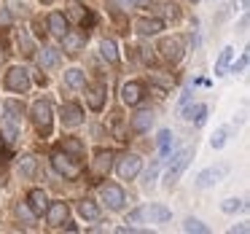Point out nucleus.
<instances>
[{
	"mask_svg": "<svg viewBox=\"0 0 250 234\" xmlns=\"http://www.w3.org/2000/svg\"><path fill=\"white\" fill-rule=\"evenodd\" d=\"M51 119H54V110L46 100H38L33 105V124L41 135H51Z\"/></svg>",
	"mask_w": 250,
	"mask_h": 234,
	"instance_id": "obj_1",
	"label": "nucleus"
},
{
	"mask_svg": "<svg viewBox=\"0 0 250 234\" xmlns=\"http://www.w3.org/2000/svg\"><path fill=\"white\" fill-rule=\"evenodd\" d=\"M110 167H113V153H108V151H97V156H94L92 167H89V178H92L94 183H100V180L108 178Z\"/></svg>",
	"mask_w": 250,
	"mask_h": 234,
	"instance_id": "obj_2",
	"label": "nucleus"
},
{
	"mask_svg": "<svg viewBox=\"0 0 250 234\" xmlns=\"http://www.w3.org/2000/svg\"><path fill=\"white\" fill-rule=\"evenodd\" d=\"M6 89H11L17 94H24L30 89V73L24 67H11L6 73Z\"/></svg>",
	"mask_w": 250,
	"mask_h": 234,
	"instance_id": "obj_3",
	"label": "nucleus"
},
{
	"mask_svg": "<svg viewBox=\"0 0 250 234\" xmlns=\"http://www.w3.org/2000/svg\"><path fill=\"white\" fill-rule=\"evenodd\" d=\"M51 164H54V170L60 175H65V178H78V175H81V164H76L65 151H57L54 156H51Z\"/></svg>",
	"mask_w": 250,
	"mask_h": 234,
	"instance_id": "obj_4",
	"label": "nucleus"
},
{
	"mask_svg": "<svg viewBox=\"0 0 250 234\" xmlns=\"http://www.w3.org/2000/svg\"><path fill=\"white\" fill-rule=\"evenodd\" d=\"M143 215H148L151 221H156V223H164V221H169V215H172V213H169L167 207H162V205L140 207V210H135V213H132V215H129V221H126V223H137Z\"/></svg>",
	"mask_w": 250,
	"mask_h": 234,
	"instance_id": "obj_5",
	"label": "nucleus"
},
{
	"mask_svg": "<svg viewBox=\"0 0 250 234\" xmlns=\"http://www.w3.org/2000/svg\"><path fill=\"white\" fill-rule=\"evenodd\" d=\"M191 153H194L191 148H183V151L172 159V164H169V170H167V186H172L175 180L183 175V170L188 167V162H191Z\"/></svg>",
	"mask_w": 250,
	"mask_h": 234,
	"instance_id": "obj_6",
	"label": "nucleus"
},
{
	"mask_svg": "<svg viewBox=\"0 0 250 234\" xmlns=\"http://www.w3.org/2000/svg\"><path fill=\"white\" fill-rule=\"evenodd\" d=\"M159 51H162L164 60L175 65V62H180V57H183V38H162Z\"/></svg>",
	"mask_w": 250,
	"mask_h": 234,
	"instance_id": "obj_7",
	"label": "nucleus"
},
{
	"mask_svg": "<svg viewBox=\"0 0 250 234\" xmlns=\"http://www.w3.org/2000/svg\"><path fill=\"white\" fill-rule=\"evenodd\" d=\"M140 167H143L140 156H137V153H126V156H121V162H119V178H121V180L137 178Z\"/></svg>",
	"mask_w": 250,
	"mask_h": 234,
	"instance_id": "obj_8",
	"label": "nucleus"
},
{
	"mask_svg": "<svg viewBox=\"0 0 250 234\" xmlns=\"http://www.w3.org/2000/svg\"><path fill=\"white\" fill-rule=\"evenodd\" d=\"M67 215H70V207L65 205V202H54V205L46 207V223L49 226H62V223L67 221Z\"/></svg>",
	"mask_w": 250,
	"mask_h": 234,
	"instance_id": "obj_9",
	"label": "nucleus"
},
{
	"mask_svg": "<svg viewBox=\"0 0 250 234\" xmlns=\"http://www.w3.org/2000/svg\"><path fill=\"white\" fill-rule=\"evenodd\" d=\"M146 97V86L137 81H129L121 86V100H124L126 105H140V100Z\"/></svg>",
	"mask_w": 250,
	"mask_h": 234,
	"instance_id": "obj_10",
	"label": "nucleus"
},
{
	"mask_svg": "<svg viewBox=\"0 0 250 234\" xmlns=\"http://www.w3.org/2000/svg\"><path fill=\"white\" fill-rule=\"evenodd\" d=\"M83 46H86V33H70L67 30L62 35V49H65V54H78Z\"/></svg>",
	"mask_w": 250,
	"mask_h": 234,
	"instance_id": "obj_11",
	"label": "nucleus"
},
{
	"mask_svg": "<svg viewBox=\"0 0 250 234\" xmlns=\"http://www.w3.org/2000/svg\"><path fill=\"white\" fill-rule=\"evenodd\" d=\"M105 94H108L105 84H92V86H86V103H89V108H92V110H103Z\"/></svg>",
	"mask_w": 250,
	"mask_h": 234,
	"instance_id": "obj_12",
	"label": "nucleus"
},
{
	"mask_svg": "<svg viewBox=\"0 0 250 234\" xmlns=\"http://www.w3.org/2000/svg\"><path fill=\"white\" fill-rule=\"evenodd\" d=\"M103 199H105V205H108L110 210H121L124 202H126V196H124V191H121L119 186H103Z\"/></svg>",
	"mask_w": 250,
	"mask_h": 234,
	"instance_id": "obj_13",
	"label": "nucleus"
},
{
	"mask_svg": "<svg viewBox=\"0 0 250 234\" xmlns=\"http://www.w3.org/2000/svg\"><path fill=\"white\" fill-rule=\"evenodd\" d=\"M81 121H83L81 105H76V103H65V105H62V124H65V127H78Z\"/></svg>",
	"mask_w": 250,
	"mask_h": 234,
	"instance_id": "obj_14",
	"label": "nucleus"
},
{
	"mask_svg": "<svg viewBox=\"0 0 250 234\" xmlns=\"http://www.w3.org/2000/svg\"><path fill=\"white\" fill-rule=\"evenodd\" d=\"M223 175H226V167H210V170H205V172H199V178H196V186H199V189H207V186L218 183Z\"/></svg>",
	"mask_w": 250,
	"mask_h": 234,
	"instance_id": "obj_15",
	"label": "nucleus"
},
{
	"mask_svg": "<svg viewBox=\"0 0 250 234\" xmlns=\"http://www.w3.org/2000/svg\"><path fill=\"white\" fill-rule=\"evenodd\" d=\"M135 30L140 35H156V33H162V30H164V22H162V19H137Z\"/></svg>",
	"mask_w": 250,
	"mask_h": 234,
	"instance_id": "obj_16",
	"label": "nucleus"
},
{
	"mask_svg": "<svg viewBox=\"0 0 250 234\" xmlns=\"http://www.w3.org/2000/svg\"><path fill=\"white\" fill-rule=\"evenodd\" d=\"M38 65L41 67H57L60 65V49H54V46H43L38 54Z\"/></svg>",
	"mask_w": 250,
	"mask_h": 234,
	"instance_id": "obj_17",
	"label": "nucleus"
},
{
	"mask_svg": "<svg viewBox=\"0 0 250 234\" xmlns=\"http://www.w3.org/2000/svg\"><path fill=\"white\" fill-rule=\"evenodd\" d=\"M49 30H51L54 35H60V38H62V35L70 30V24H67V17H65V14H60V11L49 14Z\"/></svg>",
	"mask_w": 250,
	"mask_h": 234,
	"instance_id": "obj_18",
	"label": "nucleus"
},
{
	"mask_svg": "<svg viewBox=\"0 0 250 234\" xmlns=\"http://www.w3.org/2000/svg\"><path fill=\"white\" fill-rule=\"evenodd\" d=\"M151 124H153V113H151V110H140V113L132 116V129L140 132V135L151 129Z\"/></svg>",
	"mask_w": 250,
	"mask_h": 234,
	"instance_id": "obj_19",
	"label": "nucleus"
},
{
	"mask_svg": "<svg viewBox=\"0 0 250 234\" xmlns=\"http://www.w3.org/2000/svg\"><path fill=\"white\" fill-rule=\"evenodd\" d=\"M27 202H30V210H33V213H43L46 207H49V196H46L41 189H33V191H30V194H27Z\"/></svg>",
	"mask_w": 250,
	"mask_h": 234,
	"instance_id": "obj_20",
	"label": "nucleus"
},
{
	"mask_svg": "<svg viewBox=\"0 0 250 234\" xmlns=\"http://www.w3.org/2000/svg\"><path fill=\"white\" fill-rule=\"evenodd\" d=\"M78 213H81L86 221H97V218H100V207L94 205L92 199H83L81 205H78Z\"/></svg>",
	"mask_w": 250,
	"mask_h": 234,
	"instance_id": "obj_21",
	"label": "nucleus"
},
{
	"mask_svg": "<svg viewBox=\"0 0 250 234\" xmlns=\"http://www.w3.org/2000/svg\"><path fill=\"white\" fill-rule=\"evenodd\" d=\"M65 84H67V86H73V89H78V86L86 84V76H83L78 67H70V70L65 73Z\"/></svg>",
	"mask_w": 250,
	"mask_h": 234,
	"instance_id": "obj_22",
	"label": "nucleus"
},
{
	"mask_svg": "<svg viewBox=\"0 0 250 234\" xmlns=\"http://www.w3.org/2000/svg\"><path fill=\"white\" fill-rule=\"evenodd\" d=\"M231 57H234V49H231V46H226V49L221 51V57H218V62H215V76H223V73H226Z\"/></svg>",
	"mask_w": 250,
	"mask_h": 234,
	"instance_id": "obj_23",
	"label": "nucleus"
},
{
	"mask_svg": "<svg viewBox=\"0 0 250 234\" xmlns=\"http://www.w3.org/2000/svg\"><path fill=\"white\" fill-rule=\"evenodd\" d=\"M205 116H207V105H196V108H188L183 119L186 121H194V124H205Z\"/></svg>",
	"mask_w": 250,
	"mask_h": 234,
	"instance_id": "obj_24",
	"label": "nucleus"
},
{
	"mask_svg": "<svg viewBox=\"0 0 250 234\" xmlns=\"http://www.w3.org/2000/svg\"><path fill=\"white\" fill-rule=\"evenodd\" d=\"M35 170H38V162H35V156H22V159H19V172H22L24 178H33Z\"/></svg>",
	"mask_w": 250,
	"mask_h": 234,
	"instance_id": "obj_25",
	"label": "nucleus"
},
{
	"mask_svg": "<svg viewBox=\"0 0 250 234\" xmlns=\"http://www.w3.org/2000/svg\"><path fill=\"white\" fill-rule=\"evenodd\" d=\"M100 51H103V57H105L108 62H119V51H116V43H113V41L105 38L103 43H100Z\"/></svg>",
	"mask_w": 250,
	"mask_h": 234,
	"instance_id": "obj_26",
	"label": "nucleus"
},
{
	"mask_svg": "<svg viewBox=\"0 0 250 234\" xmlns=\"http://www.w3.org/2000/svg\"><path fill=\"white\" fill-rule=\"evenodd\" d=\"M6 113H8V119H22L24 105L19 103V100H6Z\"/></svg>",
	"mask_w": 250,
	"mask_h": 234,
	"instance_id": "obj_27",
	"label": "nucleus"
},
{
	"mask_svg": "<svg viewBox=\"0 0 250 234\" xmlns=\"http://www.w3.org/2000/svg\"><path fill=\"white\" fill-rule=\"evenodd\" d=\"M62 148H65V153H76V156H81V153H83V143L76 140V137H65Z\"/></svg>",
	"mask_w": 250,
	"mask_h": 234,
	"instance_id": "obj_28",
	"label": "nucleus"
},
{
	"mask_svg": "<svg viewBox=\"0 0 250 234\" xmlns=\"http://www.w3.org/2000/svg\"><path fill=\"white\" fill-rule=\"evenodd\" d=\"M183 229H186V232H196V234H207V226L202 221H196V218H186Z\"/></svg>",
	"mask_w": 250,
	"mask_h": 234,
	"instance_id": "obj_29",
	"label": "nucleus"
},
{
	"mask_svg": "<svg viewBox=\"0 0 250 234\" xmlns=\"http://www.w3.org/2000/svg\"><path fill=\"white\" fill-rule=\"evenodd\" d=\"M67 17H70V19H78V22L83 19V6L78 3V0H70V3H67Z\"/></svg>",
	"mask_w": 250,
	"mask_h": 234,
	"instance_id": "obj_30",
	"label": "nucleus"
},
{
	"mask_svg": "<svg viewBox=\"0 0 250 234\" xmlns=\"http://www.w3.org/2000/svg\"><path fill=\"white\" fill-rule=\"evenodd\" d=\"M226 135H229V129H218L215 135H212L210 146L215 148V151H218V148H223V146H226Z\"/></svg>",
	"mask_w": 250,
	"mask_h": 234,
	"instance_id": "obj_31",
	"label": "nucleus"
},
{
	"mask_svg": "<svg viewBox=\"0 0 250 234\" xmlns=\"http://www.w3.org/2000/svg\"><path fill=\"white\" fill-rule=\"evenodd\" d=\"M3 135H6V140H17V127H14V119H6V124H3Z\"/></svg>",
	"mask_w": 250,
	"mask_h": 234,
	"instance_id": "obj_32",
	"label": "nucleus"
},
{
	"mask_svg": "<svg viewBox=\"0 0 250 234\" xmlns=\"http://www.w3.org/2000/svg\"><path fill=\"white\" fill-rule=\"evenodd\" d=\"M17 215L22 218V221H27V223H33V210H30L27 205H24V202H19L17 205Z\"/></svg>",
	"mask_w": 250,
	"mask_h": 234,
	"instance_id": "obj_33",
	"label": "nucleus"
},
{
	"mask_svg": "<svg viewBox=\"0 0 250 234\" xmlns=\"http://www.w3.org/2000/svg\"><path fill=\"white\" fill-rule=\"evenodd\" d=\"M169 137H172V135H169L167 129H164L162 135H159V148H162V153H164V156H167V151H169Z\"/></svg>",
	"mask_w": 250,
	"mask_h": 234,
	"instance_id": "obj_34",
	"label": "nucleus"
},
{
	"mask_svg": "<svg viewBox=\"0 0 250 234\" xmlns=\"http://www.w3.org/2000/svg\"><path fill=\"white\" fill-rule=\"evenodd\" d=\"M221 207H223V213H237L239 207H242V202H239V199H226Z\"/></svg>",
	"mask_w": 250,
	"mask_h": 234,
	"instance_id": "obj_35",
	"label": "nucleus"
},
{
	"mask_svg": "<svg viewBox=\"0 0 250 234\" xmlns=\"http://www.w3.org/2000/svg\"><path fill=\"white\" fill-rule=\"evenodd\" d=\"M19 46H22V54H33V43H30V38L27 35H19Z\"/></svg>",
	"mask_w": 250,
	"mask_h": 234,
	"instance_id": "obj_36",
	"label": "nucleus"
},
{
	"mask_svg": "<svg viewBox=\"0 0 250 234\" xmlns=\"http://www.w3.org/2000/svg\"><path fill=\"white\" fill-rule=\"evenodd\" d=\"M11 22H14L11 11H8V8H0V27H8Z\"/></svg>",
	"mask_w": 250,
	"mask_h": 234,
	"instance_id": "obj_37",
	"label": "nucleus"
},
{
	"mask_svg": "<svg viewBox=\"0 0 250 234\" xmlns=\"http://www.w3.org/2000/svg\"><path fill=\"white\" fill-rule=\"evenodd\" d=\"M143 51V62H146V65H153V51L151 49H140Z\"/></svg>",
	"mask_w": 250,
	"mask_h": 234,
	"instance_id": "obj_38",
	"label": "nucleus"
},
{
	"mask_svg": "<svg viewBox=\"0 0 250 234\" xmlns=\"http://www.w3.org/2000/svg\"><path fill=\"white\" fill-rule=\"evenodd\" d=\"M245 67H248V54H245V57H242V60H239V62H237V65H234V73H242V70H245Z\"/></svg>",
	"mask_w": 250,
	"mask_h": 234,
	"instance_id": "obj_39",
	"label": "nucleus"
},
{
	"mask_svg": "<svg viewBox=\"0 0 250 234\" xmlns=\"http://www.w3.org/2000/svg\"><path fill=\"white\" fill-rule=\"evenodd\" d=\"M137 8H146V6H151V0H132Z\"/></svg>",
	"mask_w": 250,
	"mask_h": 234,
	"instance_id": "obj_40",
	"label": "nucleus"
},
{
	"mask_svg": "<svg viewBox=\"0 0 250 234\" xmlns=\"http://www.w3.org/2000/svg\"><path fill=\"white\" fill-rule=\"evenodd\" d=\"M3 60H6V54H3V49H0V65H3Z\"/></svg>",
	"mask_w": 250,
	"mask_h": 234,
	"instance_id": "obj_41",
	"label": "nucleus"
},
{
	"mask_svg": "<svg viewBox=\"0 0 250 234\" xmlns=\"http://www.w3.org/2000/svg\"><path fill=\"white\" fill-rule=\"evenodd\" d=\"M0 148H3V137H0Z\"/></svg>",
	"mask_w": 250,
	"mask_h": 234,
	"instance_id": "obj_42",
	"label": "nucleus"
},
{
	"mask_svg": "<svg viewBox=\"0 0 250 234\" xmlns=\"http://www.w3.org/2000/svg\"><path fill=\"white\" fill-rule=\"evenodd\" d=\"M41 3H51V0H41Z\"/></svg>",
	"mask_w": 250,
	"mask_h": 234,
	"instance_id": "obj_43",
	"label": "nucleus"
}]
</instances>
